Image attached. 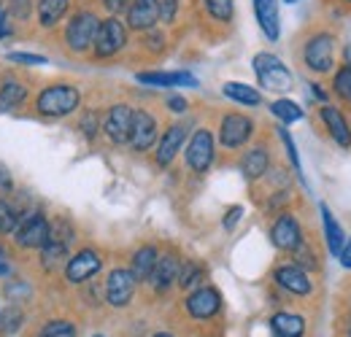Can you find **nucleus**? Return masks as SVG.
Returning <instances> with one entry per match:
<instances>
[{
	"label": "nucleus",
	"instance_id": "obj_30",
	"mask_svg": "<svg viewBox=\"0 0 351 337\" xmlns=\"http://www.w3.org/2000/svg\"><path fill=\"white\" fill-rule=\"evenodd\" d=\"M270 111H273V116H278L284 125H292V122L303 119V108H300L298 103H292V100H276V103L270 105Z\"/></svg>",
	"mask_w": 351,
	"mask_h": 337
},
{
	"label": "nucleus",
	"instance_id": "obj_46",
	"mask_svg": "<svg viewBox=\"0 0 351 337\" xmlns=\"http://www.w3.org/2000/svg\"><path fill=\"white\" fill-rule=\"evenodd\" d=\"M338 259H341V264H343V267H349V270H351V240L343 246V249H341Z\"/></svg>",
	"mask_w": 351,
	"mask_h": 337
},
{
	"label": "nucleus",
	"instance_id": "obj_27",
	"mask_svg": "<svg viewBox=\"0 0 351 337\" xmlns=\"http://www.w3.org/2000/svg\"><path fill=\"white\" fill-rule=\"evenodd\" d=\"M221 92H224V97H230V100H235L241 105H260L263 103V95L254 86L241 84V82H227L221 86Z\"/></svg>",
	"mask_w": 351,
	"mask_h": 337
},
{
	"label": "nucleus",
	"instance_id": "obj_13",
	"mask_svg": "<svg viewBox=\"0 0 351 337\" xmlns=\"http://www.w3.org/2000/svg\"><path fill=\"white\" fill-rule=\"evenodd\" d=\"M221 310V295L214 286H200L186 297V313L192 319H214Z\"/></svg>",
	"mask_w": 351,
	"mask_h": 337
},
{
	"label": "nucleus",
	"instance_id": "obj_34",
	"mask_svg": "<svg viewBox=\"0 0 351 337\" xmlns=\"http://www.w3.org/2000/svg\"><path fill=\"white\" fill-rule=\"evenodd\" d=\"M16 224H19L16 211H14L5 200H0V232H3V235H11V232L16 229Z\"/></svg>",
	"mask_w": 351,
	"mask_h": 337
},
{
	"label": "nucleus",
	"instance_id": "obj_16",
	"mask_svg": "<svg viewBox=\"0 0 351 337\" xmlns=\"http://www.w3.org/2000/svg\"><path fill=\"white\" fill-rule=\"evenodd\" d=\"M157 140V119L149 114V111H135L132 114V132H130V143L135 151H149Z\"/></svg>",
	"mask_w": 351,
	"mask_h": 337
},
{
	"label": "nucleus",
	"instance_id": "obj_44",
	"mask_svg": "<svg viewBox=\"0 0 351 337\" xmlns=\"http://www.w3.org/2000/svg\"><path fill=\"white\" fill-rule=\"evenodd\" d=\"M168 108H171L173 114H184V111H186V100H184L181 95H171V97H168Z\"/></svg>",
	"mask_w": 351,
	"mask_h": 337
},
{
	"label": "nucleus",
	"instance_id": "obj_42",
	"mask_svg": "<svg viewBox=\"0 0 351 337\" xmlns=\"http://www.w3.org/2000/svg\"><path fill=\"white\" fill-rule=\"evenodd\" d=\"M3 321H5V332H14V329L19 327V321H22V313H19V308H14V310H8Z\"/></svg>",
	"mask_w": 351,
	"mask_h": 337
},
{
	"label": "nucleus",
	"instance_id": "obj_53",
	"mask_svg": "<svg viewBox=\"0 0 351 337\" xmlns=\"http://www.w3.org/2000/svg\"><path fill=\"white\" fill-rule=\"evenodd\" d=\"M346 3H351V0H346Z\"/></svg>",
	"mask_w": 351,
	"mask_h": 337
},
{
	"label": "nucleus",
	"instance_id": "obj_4",
	"mask_svg": "<svg viewBox=\"0 0 351 337\" xmlns=\"http://www.w3.org/2000/svg\"><path fill=\"white\" fill-rule=\"evenodd\" d=\"M125 46H128V27H125V22H119L117 16H108V19H103L97 25V33H95V41H92V49H95L97 60H108V57L119 54Z\"/></svg>",
	"mask_w": 351,
	"mask_h": 337
},
{
	"label": "nucleus",
	"instance_id": "obj_24",
	"mask_svg": "<svg viewBox=\"0 0 351 337\" xmlns=\"http://www.w3.org/2000/svg\"><path fill=\"white\" fill-rule=\"evenodd\" d=\"M157 249L154 246H141L138 251L132 253V264L130 273L135 275V281H149L152 273H154V264H157Z\"/></svg>",
	"mask_w": 351,
	"mask_h": 337
},
{
	"label": "nucleus",
	"instance_id": "obj_15",
	"mask_svg": "<svg viewBox=\"0 0 351 337\" xmlns=\"http://www.w3.org/2000/svg\"><path fill=\"white\" fill-rule=\"evenodd\" d=\"M100 267H103L100 253L92 251V249H84V251L71 256V262H68V267H65V278H68L71 284H84V281H89Z\"/></svg>",
	"mask_w": 351,
	"mask_h": 337
},
{
	"label": "nucleus",
	"instance_id": "obj_39",
	"mask_svg": "<svg viewBox=\"0 0 351 337\" xmlns=\"http://www.w3.org/2000/svg\"><path fill=\"white\" fill-rule=\"evenodd\" d=\"M241 216H243V208L241 205H235V208H230L227 216H224V229L230 232V229H235V224L241 221Z\"/></svg>",
	"mask_w": 351,
	"mask_h": 337
},
{
	"label": "nucleus",
	"instance_id": "obj_38",
	"mask_svg": "<svg viewBox=\"0 0 351 337\" xmlns=\"http://www.w3.org/2000/svg\"><path fill=\"white\" fill-rule=\"evenodd\" d=\"M8 60L22 62V65H44L46 62V57H41V54H25V51H14V54H8Z\"/></svg>",
	"mask_w": 351,
	"mask_h": 337
},
{
	"label": "nucleus",
	"instance_id": "obj_48",
	"mask_svg": "<svg viewBox=\"0 0 351 337\" xmlns=\"http://www.w3.org/2000/svg\"><path fill=\"white\" fill-rule=\"evenodd\" d=\"M0 275H8V264L0 259Z\"/></svg>",
	"mask_w": 351,
	"mask_h": 337
},
{
	"label": "nucleus",
	"instance_id": "obj_22",
	"mask_svg": "<svg viewBox=\"0 0 351 337\" xmlns=\"http://www.w3.org/2000/svg\"><path fill=\"white\" fill-rule=\"evenodd\" d=\"M68 8H71V0H38V5H36L38 25L46 27V30L54 27V25H60L65 19Z\"/></svg>",
	"mask_w": 351,
	"mask_h": 337
},
{
	"label": "nucleus",
	"instance_id": "obj_35",
	"mask_svg": "<svg viewBox=\"0 0 351 337\" xmlns=\"http://www.w3.org/2000/svg\"><path fill=\"white\" fill-rule=\"evenodd\" d=\"M41 337H76V327L71 321H51L44 327Z\"/></svg>",
	"mask_w": 351,
	"mask_h": 337
},
{
	"label": "nucleus",
	"instance_id": "obj_37",
	"mask_svg": "<svg viewBox=\"0 0 351 337\" xmlns=\"http://www.w3.org/2000/svg\"><path fill=\"white\" fill-rule=\"evenodd\" d=\"M178 14V0H160V19L165 25H171Z\"/></svg>",
	"mask_w": 351,
	"mask_h": 337
},
{
	"label": "nucleus",
	"instance_id": "obj_6",
	"mask_svg": "<svg viewBox=\"0 0 351 337\" xmlns=\"http://www.w3.org/2000/svg\"><path fill=\"white\" fill-rule=\"evenodd\" d=\"M214 154H217V143H214L211 129H206V127L195 129V135L189 138V146H186V165L203 175L214 165Z\"/></svg>",
	"mask_w": 351,
	"mask_h": 337
},
{
	"label": "nucleus",
	"instance_id": "obj_5",
	"mask_svg": "<svg viewBox=\"0 0 351 337\" xmlns=\"http://www.w3.org/2000/svg\"><path fill=\"white\" fill-rule=\"evenodd\" d=\"M97 25H100V19H97L95 11H89V8L76 11L73 19H71L68 27H65V41H68V46H71V51L84 54L87 49H92L95 33H97Z\"/></svg>",
	"mask_w": 351,
	"mask_h": 337
},
{
	"label": "nucleus",
	"instance_id": "obj_28",
	"mask_svg": "<svg viewBox=\"0 0 351 337\" xmlns=\"http://www.w3.org/2000/svg\"><path fill=\"white\" fill-rule=\"evenodd\" d=\"M322 221H324V238H327V249L330 253H341L343 249V229H341V224L335 221V216L332 211L327 208V205H322Z\"/></svg>",
	"mask_w": 351,
	"mask_h": 337
},
{
	"label": "nucleus",
	"instance_id": "obj_21",
	"mask_svg": "<svg viewBox=\"0 0 351 337\" xmlns=\"http://www.w3.org/2000/svg\"><path fill=\"white\" fill-rule=\"evenodd\" d=\"M138 82L149 86H197V79L192 73H184V71H176V73H165V71L138 73Z\"/></svg>",
	"mask_w": 351,
	"mask_h": 337
},
{
	"label": "nucleus",
	"instance_id": "obj_51",
	"mask_svg": "<svg viewBox=\"0 0 351 337\" xmlns=\"http://www.w3.org/2000/svg\"><path fill=\"white\" fill-rule=\"evenodd\" d=\"M0 259H3V249H0Z\"/></svg>",
	"mask_w": 351,
	"mask_h": 337
},
{
	"label": "nucleus",
	"instance_id": "obj_7",
	"mask_svg": "<svg viewBox=\"0 0 351 337\" xmlns=\"http://www.w3.org/2000/svg\"><path fill=\"white\" fill-rule=\"evenodd\" d=\"M16 243L22 249H44L49 235H51V224L46 221L44 213H27V219L22 224H16Z\"/></svg>",
	"mask_w": 351,
	"mask_h": 337
},
{
	"label": "nucleus",
	"instance_id": "obj_23",
	"mask_svg": "<svg viewBox=\"0 0 351 337\" xmlns=\"http://www.w3.org/2000/svg\"><path fill=\"white\" fill-rule=\"evenodd\" d=\"M270 327L276 337H303L306 335V319L298 313H276L270 319Z\"/></svg>",
	"mask_w": 351,
	"mask_h": 337
},
{
	"label": "nucleus",
	"instance_id": "obj_9",
	"mask_svg": "<svg viewBox=\"0 0 351 337\" xmlns=\"http://www.w3.org/2000/svg\"><path fill=\"white\" fill-rule=\"evenodd\" d=\"M270 240L278 251H295L303 243V229L292 213H281L270 227Z\"/></svg>",
	"mask_w": 351,
	"mask_h": 337
},
{
	"label": "nucleus",
	"instance_id": "obj_10",
	"mask_svg": "<svg viewBox=\"0 0 351 337\" xmlns=\"http://www.w3.org/2000/svg\"><path fill=\"white\" fill-rule=\"evenodd\" d=\"M135 275H132L130 270H125V267H117V270H111V275H108V281H106V299H108V305H114V308H128L132 302V295H135Z\"/></svg>",
	"mask_w": 351,
	"mask_h": 337
},
{
	"label": "nucleus",
	"instance_id": "obj_50",
	"mask_svg": "<svg viewBox=\"0 0 351 337\" xmlns=\"http://www.w3.org/2000/svg\"><path fill=\"white\" fill-rule=\"evenodd\" d=\"M287 3H298V0H287Z\"/></svg>",
	"mask_w": 351,
	"mask_h": 337
},
{
	"label": "nucleus",
	"instance_id": "obj_11",
	"mask_svg": "<svg viewBox=\"0 0 351 337\" xmlns=\"http://www.w3.org/2000/svg\"><path fill=\"white\" fill-rule=\"evenodd\" d=\"M132 111L130 105L125 103H117L111 105L106 122H103V132L111 138V143H128L130 140V132H132Z\"/></svg>",
	"mask_w": 351,
	"mask_h": 337
},
{
	"label": "nucleus",
	"instance_id": "obj_40",
	"mask_svg": "<svg viewBox=\"0 0 351 337\" xmlns=\"http://www.w3.org/2000/svg\"><path fill=\"white\" fill-rule=\"evenodd\" d=\"M82 129H84L87 138H95V132H97V114L95 111H89L87 116L82 119Z\"/></svg>",
	"mask_w": 351,
	"mask_h": 337
},
{
	"label": "nucleus",
	"instance_id": "obj_8",
	"mask_svg": "<svg viewBox=\"0 0 351 337\" xmlns=\"http://www.w3.org/2000/svg\"><path fill=\"white\" fill-rule=\"evenodd\" d=\"M254 135V122L243 114H227L219 125V140L224 149H241Z\"/></svg>",
	"mask_w": 351,
	"mask_h": 337
},
{
	"label": "nucleus",
	"instance_id": "obj_18",
	"mask_svg": "<svg viewBox=\"0 0 351 337\" xmlns=\"http://www.w3.org/2000/svg\"><path fill=\"white\" fill-rule=\"evenodd\" d=\"M184 138H186V127L184 125H173L165 129V135L157 143V165L160 168H168L173 162L178 149L184 146Z\"/></svg>",
	"mask_w": 351,
	"mask_h": 337
},
{
	"label": "nucleus",
	"instance_id": "obj_1",
	"mask_svg": "<svg viewBox=\"0 0 351 337\" xmlns=\"http://www.w3.org/2000/svg\"><path fill=\"white\" fill-rule=\"evenodd\" d=\"M79 103H82V92L73 84H51L38 95L36 108L41 116L62 119V116H71L79 108Z\"/></svg>",
	"mask_w": 351,
	"mask_h": 337
},
{
	"label": "nucleus",
	"instance_id": "obj_49",
	"mask_svg": "<svg viewBox=\"0 0 351 337\" xmlns=\"http://www.w3.org/2000/svg\"><path fill=\"white\" fill-rule=\"evenodd\" d=\"M154 337H173V335H168V332H160V335H154Z\"/></svg>",
	"mask_w": 351,
	"mask_h": 337
},
{
	"label": "nucleus",
	"instance_id": "obj_3",
	"mask_svg": "<svg viewBox=\"0 0 351 337\" xmlns=\"http://www.w3.org/2000/svg\"><path fill=\"white\" fill-rule=\"evenodd\" d=\"M254 73L260 86L270 89V92H289L292 89V73L289 68L276 57V54H257L254 57Z\"/></svg>",
	"mask_w": 351,
	"mask_h": 337
},
{
	"label": "nucleus",
	"instance_id": "obj_45",
	"mask_svg": "<svg viewBox=\"0 0 351 337\" xmlns=\"http://www.w3.org/2000/svg\"><path fill=\"white\" fill-rule=\"evenodd\" d=\"M14 189V181H11V173H5V168H0V195H8Z\"/></svg>",
	"mask_w": 351,
	"mask_h": 337
},
{
	"label": "nucleus",
	"instance_id": "obj_14",
	"mask_svg": "<svg viewBox=\"0 0 351 337\" xmlns=\"http://www.w3.org/2000/svg\"><path fill=\"white\" fill-rule=\"evenodd\" d=\"M160 22V0H130L128 5V27L146 33Z\"/></svg>",
	"mask_w": 351,
	"mask_h": 337
},
{
	"label": "nucleus",
	"instance_id": "obj_17",
	"mask_svg": "<svg viewBox=\"0 0 351 337\" xmlns=\"http://www.w3.org/2000/svg\"><path fill=\"white\" fill-rule=\"evenodd\" d=\"M319 116H322V122H324V127H327L330 138H332L341 149H349L351 146V125H349V119L343 116V111H338L335 105H322V108H319Z\"/></svg>",
	"mask_w": 351,
	"mask_h": 337
},
{
	"label": "nucleus",
	"instance_id": "obj_19",
	"mask_svg": "<svg viewBox=\"0 0 351 337\" xmlns=\"http://www.w3.org/2000/svg\"><path fill=\"white\" fill-rule=\"evenodd\" d=\"M178 270H181V262L173 253H165V256H157V264H154V273H152V286L157 292H168L178 281Z\"/></svg>",
	"mask_w": 351,
	"mask_h": 337
},
{
	"label": "nucleus",
	"instance_id": "obj_41",
	"mask_svg": "<svg viewBox=\"0 0 351 337\" xmlns=\"http://www.w3.org/2000/svg\"><path fill=\"white\" fill-rule=\"evenodd\" d=\"M11 33V11L0 3V38H5Z\"/></svg>",
	"mask_w": 351,
	"mask_h": 337
},
{
	"label": "nucleus",
	"instance_id": "obj_25",
	"mask_svg": "<svg viewBox=\"0 0 351 337\" xmlns=\"http://www.w3.org/2000/svg\"><path fill=\"white\" fill-rule=\"evenodd\" d=\"M267 168H270V154H267L265 146H257V149L246 151V157H243V162H241V170H243V175H246L249 181L263 178L265 173H267Z\"/></svg>",
	"mask_w": 351,
	"mask_h": 337
},
{
	"label": "nucleus",
	"instance_id": "obj_29",
	"mask_svg": "<svg viewBox=\"0 0 351 337\" xmlns=\"http://www.w3.org/2000/svg\"><path fill=\"white\" fill-rule=\"evenodd\" d=\"M203 5H206V14L214 22H221V25L232 22V14H235V3L232 0H203Z\"/></svg>",
	"mask_w": 351,
	"mask_h": 337
},
{
	"label": "nucleus",
	"instance_id": "obj_52",
	"mask_svg": "<svg viewBox=\"0 0 351 337\" xmlns=\"http://www.w3.org/2000/svg\"><path fill=\"white\" fill-rule=\"evenodd\" d=\"M349 337H351V327H349Z\"/></svg>",
	"mask_w": 351,
	"mask_h": 337
},
{
	"label": "nucleus",
	"instance_id": "obj_20",
	"mask_svg": "<svg viewBox=\"0 0 351 337\" xmlns=\"http://www.w3.org/2000/svg\"><path fill=\"white\" fill-rule=\"evenodd\" d=\"M254 14L263 27V33L270 41H278L281 36V16H278V3L276 0H254Z\"/></svg>",
	"mask_w": 351,
	"mask_h": 337
},
{
	"label": "nucleus",
	"instance_id": "obj_36",
	"mask_svg": "<svg viewBox=\"0 0 351 337\" xmlns=\"http://www.w3.org/2000/svg\"><path fill=\"white\" fill-rule=\"evenodd\" d=\"M295 259H298V264H300L303 270H316V267H319L316 256H313V251L308 249L306 243H300V246L295 249Z\"/></svg>",
	"mask_w": 351,
	"mask_h": 337
},
{
	"label": "nucleus",
	"instance_id": "obj_32",
	"mask_svg": "<svg viewBox=\"0 0 351 337\" xmlns=\"http://www.w3.org/2000/svg\"><path fill=\"white\" fill-rule=\"evenodd\" d=\"M332 86H335V95H338V97H343L346 103H351V65H343V68L335 73Z\"/></svg>",
	"mask_w": 351,
	"mask_h": 337
},
{
	"label": "nucleus",
	"instance_id": "obj_43",
	"mask_svg": "<svg viewBox=\"0 0 351 337\" xmlns=\"http://www.w3.org/2000/svg\"><path fill=\"white\" fill-rule=\"evenodd\" d=\"M100 3H103V8L111 11V14H119V11H125V8L130 5V0H100Z\"/></svg>",
	"mask_w": 351,
	"mask_h": 337
},
{
	"label": "nucleus",
	"instance_id": "obj_12",
	"mask_svg": "<svg viewBox=\"0 0 351 337\" xmlns=\"http://www.w3.org/2000/svg\"><path fill=\"white\" fill-rule=\"evenodd\" d=\"M273 281H276L284 292H289V295H295V297H306L313 292V284H311L308 273L300 264H281V267H276Z\"/></svg>",
	"mask_w": 351,
	"mask_h": 337
},
{
	"label": "nucleus",
	"instance_id": "obj_33",
	"mask_svg": "<svg viewBox=\"0 0 351 337\" xmlns=\"http://www.w3.org/2000/svg\"><path fill=\"white\" fill-rule=\"evenodd\" d=\"M278 135H281V140H284V146H287V157H289V162L295 165V173H298V178L306 184V178H303V165H300V157H298V146H295V140H292V135L281 127L278 129Z\"/></svg>",
	"mask_w": 351,
	"mask_h": 337
},
{
	"label": "nucleus",
	"instance_id": "obj_2",
	"mask_svg": "<svg viewBox=\"0 0 351 337\" xmlns=\"http://www.w3.org/2000/svg\"><path fill=\"white\" fill-rule=\"evenodd\" d=\"M303 62L319 76L330 73L335 68V38L330 33H313L303 46Z\"/></svg>",
	"mask_w": 351,
	"mask_h": 337
},
{
	"label": "nucleus",
	"instance_id": "obj_31",
	"mask_svg": "<svg viewBox=\"0 0 351 337\" xmlns=\"http://www.w3.org/2000/svg\"><path fill=\"white\" fill-rule=\"evenodd\" d=\"M203 275H206L203 264H197V262H186V264L178 270V286H181V289H192V286H197V284L203 281Z\"/></svg>",
	"mask_w": 351,
	"mask_h": 337
},
{
	"label": "nucleus",
	"instance_id": "obj_26",
	"mask_svg": "<svg viewBox=\"0 0 351 337\" xmlns=\"http://www.w3.org/2000/svg\"><path fill=\"white\" fill-rule=\"evenodd\" d=\"M25 97H27V86L16 79H5L0 86V114L19 108L25 103Z\"/></svg>",
	"mask_w": 351,
	"mask_h": 337
},
{
	"label": "nucleus",
	"instance_id": "obj_47",
	"mask_svg": "<svg viewBox=\"0 0 351 337\" xmlns=\"http://www.w3.org/2000/svg\"><path fill=\"white\" fill-rule=\"evenodd\" d=\"M311 92H313L319 100H324V97H327V92H324V89H322L319 84H311Z\"/></svg>",
	"mask_w": 351,
	"mask_h": 337
}]
</instances>
